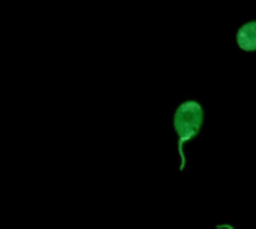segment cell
<instances>
[{"label":"cell","instance_id":"2","mask_svg":"<svg viewBox=\"0 0 256 229\" xmlns=\"http://www.w3.org/2000/svg\"><path fill=\"white\" fill-rule=\"evenodd\" d=\"M237 44L243 51H256V21H250L238 28Z\"/></svg>","mask_w":256,"mask_h":229},{"label":"cell","instance_id":"1","mask_svg":"<svg viewBox=\"0 0 256 229\" xmlns=\"http://www.w3.org/2000/svg\"><path fill=\"white\" fill-rule=\"evenodd\" d=\"M204 123V110L200 102L188 100L182 104L176 114H174V129L178 136V153L182 156V166L180 170H184L186 158L183 153L184 142L192 141L201 130Z\"/></svg>","mask_w":256,"mask_h":229},{"label":"cell","instance_id":"3","mask_svg":"<svg viewBox=\"0 0 256 229\" xmlns=\"http://www.w3.org/2000/svg\"><path fill=\"white\" fill-rule=\"evenodd\" d=\"M218 228L219 229H234L232 226H231V225H219Z\"/></svg>","mask_w":256,"mask_h":229}]
</instances>
